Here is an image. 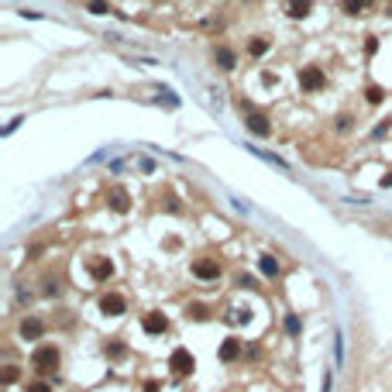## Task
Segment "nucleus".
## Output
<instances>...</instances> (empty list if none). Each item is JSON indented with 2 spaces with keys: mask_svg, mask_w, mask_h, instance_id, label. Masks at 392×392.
Masks as SVG:
<instances>
[{
  "mask_svg": "<svg viewBox=\"0 0 392 392\" xmlns=\"http://www.w3.org/2000/svg\"><path fill=\"white\" fill-rule=\"evenodd\" d=\"M59 361H62V354H59L55 344H38V348L31 351V368H38L41 375L55 372V368H59Z\"/></svg>",
  "mask_w": 392,
  "mask_h": 392,
  "instance_id": "f257e3e1",
  "label": "nucleus"
},
{
  "mask_svg": "<svg viewBox=\"0 0 392 392\" xmlns=\"http://www.w3.org/2000/svg\"><path fill=\"white\" fill-rule=\"evenodd\" d=\"M299 86H303L306 93H320V90L327 86L323 69H320V66H303V69H299Z\"/></svg>",
  "mask_w": 392,
  "mask_h": 392,
  "instance_id": "f03ea898",
  "label": "nucleus"
},
{
  "mask_svg": "<svg viewBox=\"0 0 392 392\" xmlns=\"http://www.w3.org/2000/svg\"><path fill=\"white\" fill-rule=\"evenodd\" d=\"M124 310H127V299H124L120 293H103L100 296V313L103 316H120Z\"/></svg>",
  "mask_w": 392,
  "mask_h": 392,
  "instance_id": "7ed1b4c3",
  "label": "nucleus"
},
{
  "mask_svg": "<svg viewBox=\"0 0 392 392\" xmlns=\"http://www.w3.org/2000/svg\"><path fill=\"white\" fill-rule=\"evenodd\" d=\"M169 368L176 375H189L196 368V361H193V354L186 351V348H176V351L169 354Z\"/></svg>",
  "mask_w": 392,
  "mask_h": 392,
  "instance_id": "20e7f679",
  "label": "nucleus"
},
{
  "mask_svg": "<svg viewBox=\"0 0 392 392\" xmlns=\"http://www.w3.org/2000/svg\"><path fill=\"white\" fill-rule=\"evenodd\" d=\"M244 127H248L251 135H258V138H269V135H272L269 117H265V114H258V110H248V114H244Z\"/></svg>",
  "mask_w": 392,
  "mask_h": 392,
  "instance_id": "39448f33",
  "label": "nucleus"
},
{
  "mask_svg": "<svg viewBox=\"0 0 392 392\" xmlns=\"http://www.w3.org/2000/svg\"><path fill=\"white\" fill-rule=\"evenodd\" d=\"M107 203H110L114 214H127V210H131V193H127L124 186H114V189L107 193Z\"/></svg>",
  "mask_w": 392,
  "mask_h": 392,
  "instance_id": "423d86ee",
  "label": "nucleus"
},
{
  "mask_svg": "<svg viewBox=\"0 0 392 392\" xmlns=\"http://www.w3.org/2000/svg\"><path fill=\"white\" fill-rule=\"evenodd\" d=\"M21 341H38L41 334H45V323H41L38 316H28V320H21Z\"/></svg>",
  "mask_w": 392,
  "mask_h": 392,
  "instance_id": "0eeeda50",
  "label": "nucleus"
},
{
  "mask_svg": "<svg viewBox=\"0 0 392 392\" xmlns=\"http://www.w3.org/2000/svg\"><path fill=\"white\" fill-rule=\"evenodd\" d=\"M193 275L196 279H220V265L210 258H196L193 262Z\"/></svg>",
  "mask_w": 392,
  "mask_h": 392,
  "instance_id": "6e6552de",
  "label": "nucleus"
},
{
  "mask_svg": "<svg viewBox=\"0 0 392 392\" xmlns=\"http://www.w3.org/2000/svg\"><path fill=\"white\" fill-rule=\"evenodd\" d=\"M141 331L152 334V337H155V334H165L169 331V320H165V313H148L141 320Z\"/></svg>",
  "mask_w": 392,
  "mask_h": 392,
  "instance_id": "1a4fd4ad",
  "label": "nucleus"
},
{
  "mask_svg": "<svg viewBox=\"0 0 392 392\" xmlns=\"http://www.w3.org/2000/svg\"><path fill=\"white\" fill-rule=\"evenodd\" d=\"M90 275H93V282H107V279L114 275V262H110V258H97V262H90Z\"/></svg>",
  "mask_w": 392,
  "mask_h": 392,
  "instance_id": "9d476101",
  "label": "nucleus"
},
{
  "mask_svg": "<svg viewBox=\"0 0 392 392\" xmlns=\"http://www.w3.org/2000/svg\"><path fill=\"white\" fill-rule=\"evenodd\" d=\"M241 358V341L237 337H227L224 344H220V361H237Z\"/></svg>",
  "mask_w": 392,
  "mask_h": 392,
  "instance_id": "9b49d317",
  "label": "nucleus"
},
{
  "mask_svg": "<svg viewBox=\"0 0 392 392\" xmlns=\"http://www.w3.org/2000/svg\"><path fill=\"white\" fill-rule=\"evenodd\" d=\"M258 269H262L265 279H275V275H279V258L275 255H262L258 258Z\"/></svg>",
  "mask_w": 392,
  "mask_h": 392,
  "instance_id": "f8f14e48",
  "label": "nucleus"
},
{
  "mask_svg": "<svg viewBox=\"0 0 392 392\" xmlns=\"http://www.w3.org/2000/svg\"><path fill=\"white\" fill-rule=\"evenodd\" d=\"M214 59H217V66H220V69H234L237 55L227 48V45H224V48H217V52H214Z\"/></svg>",
  "mask_w": 392,
  "mask_h": 392,
  "instance_id": "ddd939ff",
  "label": "nucleus"
},
{
  "mask_svg": "<svg viewBox=\"0 0 392 392\" xmlns=\"http://www.w3.org/2000/svg\"><path fill=\"white\" fill-rule=\"evenodd\" d=\"M313 11V0H289V18H306Z\"/></svg>",
  "mask_w": 392,
  "mask_h": 392,
  "instance_id": "4468645a",
  "label": "nucleus"
},
{
  "mask_svg": "<svg viewBox=\"0 0 392 392\" xmlns=\"http://www.w3.org/2000/svg\"><path fill=\"white\" fill-rule=\"evenodd\" d=\"M368 7H372V0H344V4H341V11H344V14H365V11H368Z\"/></svg>",
  "mask_w": 392,
  "mask_h": 392,
  "instance_id": "2eb2a0df",
  "label": "nucleus"
},
{
  "mask_svg": "<svg viewBox=\"0 0 392 392\" xmlns=\"http://www.w3.org/2000/svg\"><path fill=\"white\" fill-rule=\"evenodd\" d=\"M282 327H286V334H289V337H299V331H303V323H299V316H296V313H286Z\"/></svg>",
  "mask_w": 392,
  "mask_h": 392,
  "instance_id": "dca6fc26",
  "label": "nucleus"
},
{
  "mask_svg": "<svg viewBox=\"0 0 392 392\" xmlns=\"http://www.w3.org/2000/svg\"><path fill=\"white\" fill-rule=\"evenodd\" d=\"M365 100H368V103H372V107H378V103H382V100H385V90H382V86H368V90H365Z\"/></svg>",
  "mask_w": 392,
  "mask_h": 392,
  "instance_id": "f3484780",
  "label": "nucleus"
},
{
  "mask_svg": "<svg viewBox=\"0 0 392 392\" xmlns=\"http://www.w3.org/2000/svg\"><path fill=\"white\" fill-rule=\"evenodd\" d=\"M18 378H21V368H18V365H7V368H4V385H14Z\"/></svg>",
  "mask_w": 392,
  "mask_h": 392,
  "instance_id": "a211bd4d",
  "label": "nucleus"
},
{
  "mask_svg": "<svg viewBox=\"0 0 392 392\" xmlns=\"http://www.w3.org/2000/svg\"><path fill=\"white\" fill-rule=\"evenodd\" d=\"M248 52H251V55H265V52H269V41H265V38H255L251 45H248Z\"/></svg>",
  "mask_w": 392,
  "mask_h": 392,
  "instance_id": "6ab92c4d",
  "label": "nucleus"
},
{
  "mask_svg": "<svg viewBox=\"0 0 392 392\" xmlns=\"http://www.w3.org/2000/svg\"><path fill=\"white\" fill-rule=\"evenodd\" d=\"M86 7H90V14H107V11H110V4H107V0H90Z\"/></svg>",
  "mask_w": 392,
  "mask_h": 392,
  "instance_id": "aec40b11",
  "label": "nucleus"
},
{
  "mask_svg": "<svg viewBox=\"0 0 392 392\" xmlns=\"http://www.w3.org/2000/svg\"><path fill=\"white\" fill-rule=\"evenodd\" d=\"M24 392H52V382H45V378H38V382L24 385Z\"/></svg>",
  "mask_w": 392,
  "mask_h": 392,
  "instance_id": "412c9836",
  "label": "nucleus"
},
{
  "mask_svg": "<svg viewBox=\"0 0 392 392\" xmlns=\"http://www.w3.org/2000/svg\"><path fill=\"white\" fill-rule=\"evenodd\" d=\"M186 316H189V320H207V306H200V303H196V306L186 310Z\"/></svg>",
  "mask_w": 392,
  "mask_h": 392,
  "instance_id": "4be33fe9",
  "label": "nucleus"
},
{
  "mask_svg": "<svg viewBox=\"0 0 392 392\" xmlns=\"http://www.w3.org/2000/svg\"><path fill=\"white\" fill-rule=\"evenodd\" d=\"M107 354H110V358H124V344H120V341L107 344Z\"/></svg>",
  "mask_w": 392,
  "mask_h": 392,
  "instance_id": "5701e85b",
  "label": "nucleus"
},
{
  "mask_svg": "<svg viewBox=\"0 0 392 392\" xmlns=\"http://www.w3.org/2000/svg\"><path fill=\"white\" fill-rule=\"evenodd\" d=\"M45 296H59V279H45Z\"/></svg>",
  "mask_w": 392,
  "mask_h": 392,
  "instance_id": "b1692460",
  "label": "nucleus"
},
{
  "mask_svg": "<svg viewBox=\"0 0 392 392\" xmlns=\"http://www.w3.org/2000/svg\"><path fill=\"white\" fill-rule=\"evenodd\" d=\"M331 389H334V372L327 368V372H323V385H320V392H331Z\"/></svg>",
  "mask_w": 392,
  "mask_h": 392,
  "instance_id": "393cba45",
  "label": "nucleus"
},
{
  "mask_svg": "<svg viewBox=\"0 0 392 392\" xmlns=\"http://www.w3.org/2000/svg\"><path fill=\"white\" fill-rule=\"evenodd\" d=\"M351 114H341V117H337V131H348V127H351Z\"/></svg>",
  "mask_w": 392,
  "mask_h": 392,
  "instance_id": "a878e982",
  "label": "nucleus"
},
{
  "mask_svg": "<svg viewBox=\"0 0 392 392\" xmlns=\"http://www.w3.org/2000/svg\"><path fill=\"white\" fill-rule=\"evenodd\" d=\"M237 286H241V289H255V279H251V275H237Z\"/></svg>",
  "mask_w": 392,
  "mask_h": 392,
  "instance_id": "bb28decb",
  "label": "nucleus"
},
{
  "mask_svg": "<svg viewBox=\"0 0 392 392\" xmlns=\"http://www.w3.org/2000/svg\"><path fill=\"white\" fill-rule=\"evenodd\" d=\"M375 48H378V38H368V41H365V52H368V55H372Z\"/></svg>",
  "mask_w": 392,
  "mask_h": 392,
  "instance_id": "cd10ccee",
  "label": "nucleus"
}]
</instances>
